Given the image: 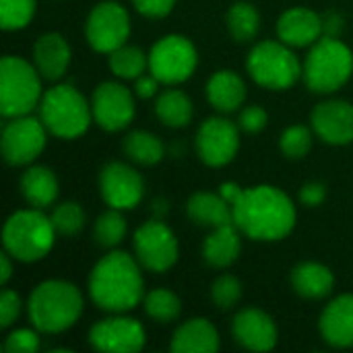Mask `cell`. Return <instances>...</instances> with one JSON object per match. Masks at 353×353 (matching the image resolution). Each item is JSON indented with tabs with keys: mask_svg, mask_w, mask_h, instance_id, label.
<instances>
[{
	"mask_svg": "<svg viewBox=\"0 0 353 353\" xmlns=\"http://www.w3.org/2000/svg\"><path fill=\"white\" fill-rule=\"evenodd\" d=\"M232 211L238 230L256 242L281 240L296 225V207L292 199L269 184L242 188Z\"/></svg>",
	"mask_w": 353,
	"mask_h": 353,
	"instance_id": "cell-1",
	"label": "cell"
},
{
	"mask_svg": "<svg viewBox=\"0 0 353 353\" xmlns=\"http://www.w3.org/2000/svg\"><path fill=\"white\" fill-rule=\"evenodd\" d=\"M89 296L105 312H126L145 300L139 263L122 250L99 259L89 275Z\"/></svg>",
	"mask_w": 353,
	"mask_h": 353,
	"instance_id": "cell-2",
	"label": "cell"
},
{
	"mask_svg": "<svg viewBox=\"0 0 353 353\" xmlns=\"http://www.w3.org/2000/svg\"><path fill=\"white\" fill-rule=\"evenodd\" d=\"M83 312V296L77 285L60 279L39 283L27 302L31 325L41 333H62L70 329Z\"/></svg>",
	"mask_w": 353,
	"mask_h": 353,
	"instance_id": "cell-3",
	"label": "cell"
},
{
	"mask_svg": "<svg viewBox=\"0 0 353 353\" xmlns=\"http://www.w3.org/2000/svg\"><path fill=\"white\" fill-rule=\"evenodd\" d=\"M56 230L52 219L35 207L12 213L2 230L4 250L23 263H35L43 259L52 250Z\"/></svg>",
	"mask_w": 353,
	"mask_h": 353,
	"instance_id": "cell-4",
	"label": "cell"
},
{
	"mask_svg": "<svg viewBox=\"0 0 353 353\" xmlns=\"http://www.w3.org/2000/svg\"><path fill=\"white\" fill-rule=\"evenodd\" d=\"M353 72L352 50L337 37L325 35L306 56L302 74L310 91L331 93L343 87Z\"/></svg>",
	"mask_w": 353,
	"mask_h": 353,
	"instance_id": "cell-5",
	"label": "cell"
},
{
	"mask_svg": "<svg viewBox=\"0 0 353 353\" xmlns=\"http://www.w3.org/2000/svg\"><path fill=\"white\" fill-rule=\"evenodd\" d=\"M93 112L87 99L70 85H56L41 95L39 120L60 139H77L91 124Z\"/></svg>",
	"mask_w": 353,
	"mask_h": 353,
	"instance_id": "cell-6",
	"label": "cell"
},
{
	"mask_svg": "<svg viewBox=\"0 0 353 353\" xmlns=\"http://www.w3.org/2000/svg\"><path fill=\"white\" fill-rule=\"evenodd\" d=\"M39 70L19 56L0 62V112L4 118L27 116L41 101Z\"/></svg>",
	"mask_w": 353,
	"mask_h": 353,
	"instance_id": "cell-7",
	"label": "cell"
},
{
	"mask_svg": "<svg viewBox=\"0 0 353 353\" xmlns=\"http://www.w3.org/2000/svg\"><path fill=\"white\" fill-rule=\"evenodd\" d=\"M246 68L259 85L275 91L290 89L302 74L296 54L283 41L256 43L248 54Z\"/></svg>",
	"mask_w": 353,
	"mask_h": 353,
	"instance_id": "cell-8",
	"label": "cell"
},
{
	"mask_svg": "<svg viewBox=\"0 0 353 353\" xmlns=\"http://www.w3.org/2000/svg\"><path fill=\"white\" fill-rule=\"evenodd\" d=\"M199 64L196 48L184 35L161 37L149 54V72L159 79V83L176 85L192 77Z\"/></svg>",
	"mask_w": 353,
	"mask_h": 353,
	"instance_id": "cell-9",
	"label": "cell"
},
{
	"mask_svg": "<svg viewBox=\"0 0 353 353\" xmlns=\"http://www.w3.org/2000/svg\"><path fill=\"white\" fill-rule=\"evenodd\" d=\"M87 41L95 52L112 54L126 43L130 35V19L122 4L118 2H99L87 19Z\"/></svg>",
	"mask_w": 353,
	"mask_h": 353,
	"instance_id": "cell-10",
	"label": "cell"
},
{
	"mask_svg": "<svg viewBox=\"0 0 353 353\" xmlns=\"http://www.w3.org/2000/svg\"><path fill=\"white\" fill-rule=\"evenodd\" d=\"M137 261L153 273H163L178 261V240L161 221H147L134 234Z\"/></svg>",
	"mask_w": 353,
	"mask_h": 353,
	"instance_id": "cell-11",
	"label": "cell"
},
{
	"mask_svg": "<svg viewBox=\"0 0 353 353\" xmlns=\"http://www.w3.org/2000/svg\"><path fill=\"white\" fill-rule=\"evenodd\" d=\"M46 124L37 118L17 116L2 130V155L10 165L31 163L46 147Z\"/></svg>",
	"mask_w": 353,
	"mask_h": 353,
	"instance_id": "cell-12",
	"label": "cell"
},
{
	"mask_svg": "<svg viewBox=\"0 0 353 353\" xmlns=\"http://www.w3.org/2000/svg\"><path fill=\"white\" fill-rule=\"evenodd\" d=\"M240 147V132L238 126L228 118H209L201 124L196 132V151L199 157L211 165L221 168L230 163Z\"/></svg>",
	"mask_w": 353,
	"mask_h": 353,
	"instance_id": "cell-13",
	"label": "cell"
},
{
	"mask_svg": "<svg viewBox=\"0 0 353 353\" xmlns=\"http://www.w3.org/2000/svg\"><path fill=\"white\" fill-rule=\"evenodd\" d=\"M93 120L103 130H122L126 128L134 118V101L130 89H126L120 83H101L93 91L91 101Z\"/></svg>",
	"mask_w": 353,
	"mask_h": 353,
	"instance_id": "cell-14",
	"label": "cell"
},
{
	"mask_svg": "<svg viewBox=\"0 0 353 353\" xmlns=\"http://www.w3.org/2000/svg\"><path fill=\"white\" fill-rule=\"evenodd\" d=\"M89 341L97 352L137 353L145 345V329L134 319L112 316L91 327Z\"/></svg>",
	"mask_w": 353,
	"mask_h": 353,
	"instance_id": "cell-15",
	"label": "cell"
},
{
	"mask_svg": "<svg viewBox=\"0 0 353 353\" xmlns=\"http://www.w3.org/2000/svg\"><path fill=\"white\" fill-rule=\"evenodd\" d=\"M99 190L112 209H132L143 201L145 184L139 172L122 161L108 163L99 174Z\"/></svg>",
	"mask_w": 353,
	"mask_h": 353,
	"instance_id": "cell-16",
	"label": "cell"
},
{
	"mask_svg": "<svg viewBox=\"0 0 353 353\" xmlns=\"http://www.w3.org/2000/svg\"><path fill=\"white\" fill-rule=\"evenodd\" d=\"M310 120L314 132L325 143L347 145L353 141V105L350 101H323L314 108Z\"/></svg>",
	"mask_w": 353,
	"mask_h": 353,
	"instance_id": "cell-17",
	"label": "cell"
},
{
	"mask_svg": "<svg viewBox=\"0 0 353 353\" xmlns=\"http://www.w3.org/2000/svg\"><path fill=\"white\" fill-rule=\"evenodd\" d=\"M232 331L236 341L252 352H271L277 345V327L273 319L259 308L238 312Z\"/></svg>",
	"mask_w": 353,
	"mask_h": 353,
	"instance_id": "cell-18",
	"label": "cell"
},
{
	"mask_svg": "<svg viewBox=\"0 0 353 353\" xmlns=\"http://www.w3.org/2000/svg\"><path fill=\"white\" fill-rule=\"evenodd\" d=\"M323 33H325L323 17L304 6L285 10L277 21V35L290 48L312 46L323 37Z\"/></svg>",
	"mask_w": 353,
	"mask_h": 353,
	"instance_id": "cell-19",
	"label": "cell"
},
{
	"mask_svg": "<svg viewBox=\"0 0 353 353\" xmlns=\"http://www.w3.org/2000/svg\"><path fill=\"white\" fill-rule=\"evenodd\" d=\"M321 335L333 347L353 345V294L335 298L321 314Z\"/></svg>",
	"mask_w": 353,
	"mask_h": 353,
	"instance_id": "cell-20",
	"label": "cell"
},
{
	"mask_svg": "<svg viewBox=\"0 0 353 353\" xmlns=\"http://www.w3.org/2000/svg\"><path fill=\"white\" fill-rule=\"evenodd\" d=\"M33 60L43 79L58 81L70 64V48L60 33H43L33 46Z\"/></svg>",
	"mask_w": 353,
	"mask_h": 353,
	"instance_id": "cell-21",
	"label": "cell"
},
{
	"mask_svg": "<svg viewBox=\"0 0 353 353\" xmlns=\"http://www.w3.org/2000/svg\"><path fill=\"white\" fill-rule=\"evenodd\" d=\"M219 350V333L207 319H190L172 337L174 353H211Z\"/></svg>",
	"mask_w": 353,
	"mask_h": 353,
	"instance_id": "cell-22",
	"label": "cell"
},
{
	"mask_svg": "<svg viewBox=\"0 0 353 353\" xmlns=\"http://www.w3.org/2000/svg\"><path fill=\"white\" fill-rule=\"evenodd\" d=\"M240 252H242V240H240V230L236 223L213 228V232L207 236L203 244L205 261L217 269H225L232 263H236Z\"/></svg>",
	"mask_w": 353,
	"mask_h": 353,
	"instance_id": "cell-23",
	"label": "cell"
},
{
	"mask_svg": "<svg viewBox=\"0 0 353 353\" xmlns=\"http://www.w3.org/2000/svg\"><path fill=\"white\" fill-rule=\"evenodd\" d=\"M188 217L207 228H221L228 223H234V211L232 205L221 196L213 192H196L190 196L186 205Z\"/></svg>",
	"mask_w": 353,
	"mask_h": 353,
	"instance_id": "cell-24",
	"label": "cell"
},
{
	"mask_svg": "<svg viewBox=\"0 0 353 353\" xmlns=\"http://www.w3.org/2000/svg\"><path fill=\"white\" fill-rule=\"evenodd\" d=\"M207 97L209 103L219 112H234L246 99V85L244 81L232 70L215 72L207 83Z\"/></svg>",
	"mask_w": 353,
	"mask_h": 353,
	"instance_id": "cell-25",
	"label": "cell"
},
{
	"mask_svg": "<svg viewBox=\"0 0 353 353\" xmlns=\"http://www.w3.org/2000/svg\"><path fill=\"white\" fill-rule=\"evenodd\" d=\"M335 277L329 267L321 263H302L292 271V288L308 300L327 298L333 292Z\"/></svg>",
	"mask_w": 353,
	"mask_h": 353,
	"instance_id": "cell-26",
	"label": "cell"
},
{
	"mask_svg": "<svg viewBox=\"0 0 353 353\" xmlns=\"http://www.w3.org/2000/svg\"><path fill=\"white\" fill-rule=\"evenodd\" d=\"M21 192L31 207L46 209L58 196V180L50 168L33 165L21 178Z\"/></svg>",
	"mask_w": 353,
	"mask_h": 353,
	"instance_id": "cell-27",
	"label": "cell"
},
{
	"mask_svg": "<svg viewBox=\"0 0 353 353\" xmlns=\"http://www.w3.org/2000/svg\"><path fill=\"white\" fill-rule=\"evenodd\" d=\"M157 118L170 128H182L192 120V101L178 89L163 91L155 103Z\"/></svg>",
	"mask_w": 353,
	"mask_h": 353,
	"instance_id": "cell-28",
	"label": "cell"
},
{
	"mask_svg": "<svg viewBox=\"0 0 353 353\" xmlns=\"http://www.w3.org/2000/svg\"><path fill=\"white\" fill-rule=\"evenodd\" d=\"M124 151L141 165H155L163 157V143L147 130H134L124 139Z\"/></svg>",
	"mask_w": 353,
	"mask_h": 353,
	"instance_id": "cell-29",
	"label": "cell"
},
{
	"mask_svg": "<svg viewBox=\"0 0 353 353\" xmlns=\"http://www.w3.org/2000/svg\"><path fill=\"white\" fill-rule=\"evenodd\" d=\"M228 29L232 37L240 43L254 39L261 29L259 10L250 2H236L228 12Z\"/></svg>",
	"mask_w": 353,
	"mask_h": 353,
	"instance_id": "cell-30",
	"label": "cell"
},
{
	"mask_svg": "<svg viewBox=\"0 0 353 353\" xmlns=\"http://www.w3.org/2000/svg\"><path fill=\"white\" fill-rule=\"evenodd\" d=\"M149 56L137 46H120L110 54V68L116 77L122 79H139L147 72Z\"/></svg>",
	"mask_w": 353,
	"mask_h": 353,
	"instance_id": "cell-31",
	"label": "cell"
},
{
	"mask_svg": "<svg viewBox=\"0 0 353 353\" xmlns=\"http://www.w3.org/2000/svg\"><path fill=\"white\" fill-rule=\"evenodd\" d=\"M126 236V219L122 217L120 209H112L101 213L95 219L93 225V238L95 244H99L101 248H114L118 246Z\"/></svg>",
	"mask_w": 353,
	"mask_h": 353,
	"instance_id": "cell-32",
	"label": "cell"
},
{
	"mask_svg": "<svg viewBox=\"0 0 353 353\" xmlns=\"http://www.w3.org/2000/svg\"><path fill=\"white\" fill-rule=\"evenodd\" d=\"M143 304H145V312L157 323H172L182 312L180 298L170 290H153V292H149L145 296Z\"/></svg>",
	"mask_w": 353,
	"mask_h": 353,
	"instance_id": "cell-33",
	"label": "cell"
},
{
	"mask_svg": "<svg viewBox=\"0 0 353 353\" xmlns=\"http://www.w3.org/2000/svg\"><path fill=\"white\" fill-rule=\"evenodd\" d=\"M35 14V0H0V25L6 31H17L29 25Z\"/></svg>",
	"mask_w": 353,
	"mask_h": 353,
	"instance_id": "cell-34",
	"label": "cell"
},
{
	"mask_svg": "<svg viewBox=\"0 0 353 353\" xmlns=\"http://www.w3.org/2000/svg\"><path fill=\"white\" fill-rule=\"evenodd\" d=\"M52 225L56 230V234L60 236H74L83 230L85 223V213L81 209L79 203L74 201H66L62 205H58L52 213Z\"/></svg>",
	"mask_w": 353,
	"mask_h": 353,
	"instance_id": "cell-35",
	"label": "cell"
},
{
	"mask_svg": "<svg viewBox=\"0 0 353 353\" xmlns=\"http://www.w3.org/2000/svg\"><path fill=\"white\" fill-rule=\"evenodd\" d=\"M279 147H281V151L290 159H302L310 151V147H312V132H310V128H306L302 124L290 126L281 134Z\"/></svg>",
	"mask_w": 353,
	"mask_h": 353,
	"instance_id": "cell-36",
	"label": "cell"
},
{
	"mask_svg": "<svg viewBox=\"0 0 353 353\" xmlns=\"http://www.w3.org/2000/svg\"><path fill=\"white\" fill-rule=\"evenodd\" d=\"M242 298V285L234 275H221L211 285V300L219 310H232Z\"/></svg>",
	"mask_w": 353,
	"mask_h": 353,
	"instance_id": "cell-37",
	"label": "cell"
},
{
	"mask_svg": "<svg viewBox=\"0 0 353 353\" xmlns=\"http://www.w3.org/2000/svg\"><path fill=\"white\" fill-rule=\"evenodd\" d=\"M39 350V337L35 331L19 329L12 331L4 341V352L8 353H35Z\"/></svg>",
	"mask_w": 353,
	"mask_h": 353,
	"instance_id": "cell-38",
	"label": "cell"
},
{
	"mask_svg": "<svg viewBox=\"0 0 353 353\" xmlns=\"http://www.w3.org/2000/svg\"><path fill=\"white\" fill-rule=\"evenodd\" d=\"M19 312H21V298L14 292L4 290L0 296V327L2 329L10 327L17 321Z\"/></svg>",
	"mask_w": 353,
	"mask_h": 353,
	"instance_id": "cell-39",
	"label": "cell"
},
{
	"mask_svg": "<svg viewBox=\"0 0 353 353\" xmlns=\"http://www.w3.org/2000/svg\"><path fill=\"white\" fill-rule=\"evenodd\" d=\"M267 120H269V116L261 105H250V108L242 110L238 122H240V128L246 132H261L267 126Z\"/></svg>",
	"mask_w": 353,
	"mask_h": 353,
	"instance_id": "cell-40",
	"label": "cell"
},
{
	"mask_svg": "<svg viewBox=\"0 0 353 353\" xmlns=\"http://www.w3.org/2000/svg\"><path fill=\"white\" fill-rule=\"evenodd\" d=\"M132 4L137 6L141 14L159 19V17H165L174 8L176 0H132Z\"/></svg>",
	"mask_w": 353,
	"mask_h": 353,
	"instance_id": "cell-41",
	"label": "cell"
},
{
	"mask_svg": "<svg viewBox=\"0 0 353 353\" xmlns=\"http://www.w3.org/2000/svg\"><path fill=\"white\" fill-rule=\"evenodd\" d=\"M300 199L306 207H319L325 199H327V188L325 184L321 182H308L302 192H300Z\"/></svg>",
	"mask_w": 353,
	"mask_h": 353,
	"instance_id": "cell-42",
	"label": "cell"
},
{
	"mask_svg": "<svg viewBox=\"0 0 353 353\" xmlns=\"http://www.w3.org/2000/svg\"><path fill=\"white\" fill-rule=\"evenodd\" d=\"M134 91L139 97L147 99V97H153L157 93V87H159V79L155 74H141L139 79H134Z\"/></svg>",
	"mask_w": 353,
	"mask_h": 353,
	"instance_id": "cell-43",
	"label": "cell"
},
{
	"mask_svg": "<svg viewBox=\"0 0 353 353\" xmlns=\"http://www.w3.org/2000/svg\"><path fill=\"white\" fill-rule=\"evenodd\" d=\"M240 192H242V186H238V184H234V182H225V184H221V188H219V194H221L230 205H234V201L240 196Z\"/></svg>",
	"mask_w": 353,
	"mask_h": 353,
	"instance_id": "cell-44",
	"label": "cell"
},
{
	"mask_svg": "<svg viewBox=\"0 0 353 353\" xmlns=\"http://www.w3.org/2000/svg\"><path fill=\"white\" fill-rule=\"evenodd\" d=\"M323 23H325V33L331 37H337V33L341 29V19L333 12V14H327V19H323Z\"/></svg>",
	"mask_w": 353,
	"mask_h": 353,
	"instance_id": "cell-45",
	"label": "cell"
},
{
	"mask_svg": "<svg viewBox=\"0 0 353 353\" xmlns=\"http://www.w3.org/2000/svg\"><path fill=\"white\" fill-rule=\"evenodd\" d=\"M12 275V265H10V254L4 250L0 254V283H6Z\"/></svg>",
	"mask_w": 353,
	"mask_h": 353,
	"instance_id": "cell-46",
	"label": "cell"
}]
</instances>
